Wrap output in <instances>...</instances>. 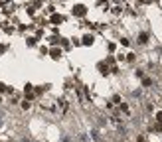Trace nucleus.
Returning <instances> with one entry per match:
<instances>
[{
    "mask_svg": "<svg viewBox=\"0 0 162 142\" xmlns=\"http://www.w3.org/2000/svg\"><path fill=\"white\" fill-rule=\"evenodd\" d=\"M93 42H95V38L91 36V34H87V36H83V46H93Z\"/></svg>",
    "mask_w": 162,
    "mask_h": 142,
    "instance_id": "nucleus-3",
    "label": "nucleus"
},
{
    "mask_svg": "<svg viewBox=\"0 0 162 142\" xmlns=\"http://www.w3.org/2000/svg\"><path fill=\"white\" fill-rule=\"evenodd\" d=\"M73 14H75V16H79V18H83V16L87 14V8H85L83 4H79V6H75V8H73Z\"/></svg>",
    "mask_w": 162,
    "mask_h": 142,
    "instance_id": "nucleus-1",
    "label": "nucleus"
},
{
    "mask_svg": "<svg viewBox=\"0 0 162 142\" xmlns=\"http://www.w3.org/2000/svg\"><path fill=\"white\" fill-rule=\"evenodd\" d=\"M30 107H32V103H30L28 99H26V101H22V109H26V111H28Z\"/></svg>",
    "mask_w": 162,
    "mask_h": 142,
    "instance_id": "nucleus-8",
    "label": "nucleus"
},
{
    "mask_svg": "<svg viewBox=\"0 0 162 142\" xmlns=\"http://www.w3.org/2000/svg\"><path fill=\"white\" fill-rule=\"evenodd\" d=\"M146 42H148V36H146L144 32H142V34H138V44H146Z\"/></svg>",
    "mask_w": 162,
    "mask_h": 142,
    "instance_id": "nucleus-6",
    "label": "nucleus"
},
{
    "mask_svg": "<svg viewBox=\"0 0 162 142\" xmlns=\"http://www.w3.org/2000/svg\"><path fill=\"white\" fill-rule=\"evenodd\" d=\"M4 91H8V87H6V85H2V83H0V93H4Z\"/></svg>",
    "mask_w": 162,
    "mask_h": 142,
    "instance_id": "nucleus-14",
    "label": "nucleus"
},
{
    "mask_svg": "<svg viewBox=\"0 0 162 142\" xmlns=\"http://www.w3.org/2000/svg\"><path fill=\"white\" fill-rule=\"evenodd\" d=\"M97 67H99V71H101L103 75H105V73H109V71H107V69H109V67H107V61H103V63H99Z\"/></svg>",
    "mask_w": 162,
    "mask_h": 142,
    "instance_id": "nucleus-5",
    "label": "nucleus"
},
{
    "mask_svg": "<svg viewBox=\"0 0 162 142\" xmlns=\"http://www.w3.org/2000/svg\"><path fill=\"white\" fill-rule=\"evenodd\" d=\"M49 55H51V59H59V57H61V49L51 47V49H49Z\"/></svg>",
    "mask_w": 162,
    "mask_h": 142,
    "instance_id": "nucleus-4",
    "label": "nucleus"
},
{
    "mask_svg": "<svg viewBox=\"0 0 162 142\" xmlns=\"http://www.w3.org/2000/svg\"><path fill=\"white\" fill-rule=\"evenodd\" d=\"M49 22L57 26V24H61V22H63V16H59V14H51V18H49Z\"/></svg>",
    "mask_w": 162,
    "mask_h": 142,
    "instance_id": "nucleus-2",
    "label": "nucleus"
},
{
    "mask_svg": "<svg viewBox=\"0 0 162 142\" xmlns=\"http://www.w3.org/2000/svg\"><path fill=\"white\" fill-rule=\"evenodd\" d=\"M142 85H144V87H150V85H152V79H148V77H142Z\"/></svg>",
    "mask_w": 162,
    "mask_h": 142,
    "instance_id": "nucleus-7",
    "label": "nucleus"
},
{
    "mask_svg": "<svg viewBox=\"0 0 162 142\" xmlns=\"http://www.w3.org/2000/svg\"><path fill=\"white\" fill-rule=\"evenodd\" d=\"M24 93H26V95H30V93H32V85H30V83H28V85L24 87Z\"/></svg>",
    "mask_w": 162,
    "mask_h": 142,
    "instance_id": "nucleus-10",
    "label": "nucleus"
},
{
    "mask_svg": "<svg viewBox=\"0 0 162 142\" xmlns=\"http://www.w3.org/2000/svg\"><path fill=\"white\" fill-rule=\"evenodd\" d=\"M121 111H124V113H126V111H128V105H124V103H121Z\"/></svg>",
    "mask_w": 162,
    "mask_h": 142,
    "instance_id": "nucleus-12",
    "label": "nucleus"
},
{
    "mask_svg": "<svg viewBox=\"0 0 162 142\" xmlns=\"http://www.w3.org/2000/svg\"><path fill=\"white\" fill-rule=\"evenodd\" d=\"M6 51V46H0V53H4Z\"/></svg>",
    "mask_w": 162,
    "mask_h": 142,
    "instance_id": "nucleus-15",
    "label": "nucleus"
},
{
    "mask_svg": "<svg viewBox=\"0 0 162 142\" xmlns=\"http://www.w3.org/2000/svg\"><path fill=\"white\" fill-rule=\"evenodd\" d=\"M156 122H160V124H162V111H160V113H156Z\"/></svg>",
    "mask_w": 162,
    "mask_h": 142,
    "instance_id": "nucleus-11",
    "label": "nucleus"
},
{
    "mask_svg": "<svg viewBox=\"0 0 162 142\" xmlns=\"http://www.w3.org/2000/svg\"><path fill=\"white\" fill-rule=\"evenodd\" d=\"M154 130H156V132H162V124H160V122H158V124L154 126Z\"/></svg>",
    "mask_w": 162,
    "mask_h": 142,
    "instance_id": "nucleus-13",
    "label": "nucleus"
},
{
    "mask_svg": "<svg viewBox=\"0 0 162 142\" xmlns=\"http://www.w3.org/2000/svg\"><path fill=\"white\" fill-rule=\"evenodd\" d=\"M136 142H144V136H138V138H136Z\"/></svg>",
    "mask_w": 162,
    "mask_h": 142,
    "instance_id": "nucleus-16",
    "label": "nucleus"
},
{
    "mask_svg": "<svg viewBox=\"0 0 162 142\" xmlns=\"http://www.w3.org/2000/svg\"><path fill=\"white\" fill-rule=\"evenodd\" d=\"M26 44H28L30 47H32V46H36V38H28V40H26Z\"/></svg>",
    "mask_w": 162,
    "mask_h": 142,
    "instance_id": "nucleus-9",
    "label": "nucleus"
}]
</instances>
